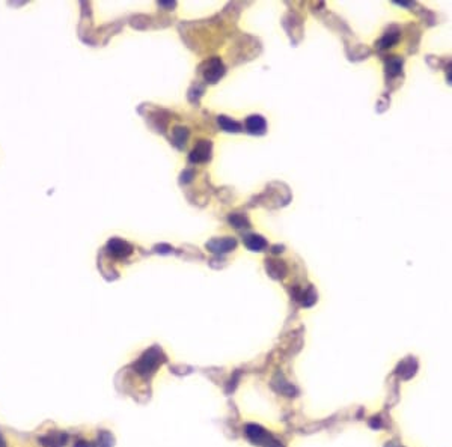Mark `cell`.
<instances>
[{"mask_svg":"<svg viewBox=\"0 0 452 447\" xmlns=\"http://www.w3.org/2000/svg\"><path fill=\"white\" fill-rule=\"evenodd\" d=\"M163 354H161V351H158V350H150V351H147L136 363H134V366H133V369L136 371L138 373H141V375H150L160 365H161V362H163Z\"/></svg>","mask_w":452,"mask_h":447,"instance_id":"1","label":"cell"},{"mask_svg":"<svg viewBox=\"0 0 452 447\" xmlns=\"http://www.w3.org/2000/svg\"><path fill=\"white\" fill-rule=\"evenodd\" d=\"M246 435L255 444H259L262 447H284L278 440H275L270 434H267L262 428H259L256 425H247Z\"/></svg>","mask_w":452,"mask_h":447,"instance_id":"2","label":"cell"},{"mask_svg":"<svg viewBox=\"0 0 452 447\" xmlns=\"http://www.w3.org/2000/svg\"><path fill=\"white\" fill-rule=\"evenodd\" d=\"M68 443V435L62 432H50L39 438V444L44 447H64Z\"/></svg>","mask_w":452,"mask_h":447,"instance_id":"3","label":"cell"},{"mask_svg":"<svg viewBox=\"0 0 452 447\" xmlns=\"http://www.w3.org/2000/svg\"><path fill=\"white\" fill-rule=\"evenodd\" d=\"M247 125H249V131L256 133V134L264 133V130H265V121L262 118H259V116L249 118L247 119Z\"/></svg>","mask_w":452,"mask_h":447,"instance_id":"4","label":"cell"},{"mask_svg":"<svg viewBox=\"0 0 452 447\" xmlns=\"http://www.w3.org/2000/svg\"><path fill=\"white\" fill-rule=\"evenodd\" d=\"M410 365H412V363H407V362H405V363H402V365L399 366L398 372L401 373L402 376H412V375L415 373V371H416V369H409V366H410Z\"/></svg>","mask_w":452,"mask_h":447,"instance_id":"5","label":"cell"},{"mask_svg":"<svg viewBox=\"0 0 452 447\" xmlns=\"http://www.w3.org/2000/svg\"><path fill=\"white\" fill-rule=\"evenodd\" d=\"M75 447H94V446H92V444H89L87 441H78V443L75 444Z\"/></svg>","mask_w":452,"mask_h":447,"instance_id":"6","label":"cell"},{"mask_svg":"<svg viewBox=\"0 0 452 447\" xmlns=\"http://www.w3.org/2000/svg\"><path fill=\"white\" fill-rule=\"evenodd\" d=\"M0 447H6V441H5V438H3L2 434H0Z\"/></svg>","mask_w":452,"mask_h":447,"instance_id":"7","label":"cell"}]
</instances>
